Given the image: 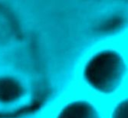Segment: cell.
<instances>
[{"label":"cell","mask_w":128,"mask_h":118,"mask_svg":"<svg viewBox=\"0 0 128 118\" xmlns=\"http://www.w3.org/2000/svg\"><path fill=\"white\" fill-rule=\"evenodd\" d=\"M123 58L114 52H104L94 57L88 64L85 75L89 83L102 92L117 89L125 74Z\"/></svg>","instance_id":"6da1fadb"},{"label":"cell","mask_w":128,"mask_h":118,"mask_svg":"<svg viewBox=\"0 0 128 118\" xmlns=\"http://www.w3.org/2000/svg\"><path fill=\"white\" fill-rule=\"evenodd\" d=\"M60 118H100V116L91 104L86 102H76L65 108Z\"/></svg>","instance_id":"7a4b0ae2"}]
</instances>
